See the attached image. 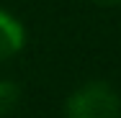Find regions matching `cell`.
<instances>
[{
  "mask_svg": "<svg viewBox=\"0 0 121 118\" xmlns=\"http://www.w3.org/2000/svg\"><path fill=\"white\" fill-rule=\"evenodd\" d=\"M98 5H119L121 0H95Z\"/></svg>",
  "mask_w": 121,
  "mask_h": 118,
  "instance_id": "4",
  "label": "cell"
},
{
  "mask_svg": "<svg viewBox=\"0 0 121 118\" xmlns=\"http://www.w3.org/2000/svg\"><path fill=\"white\" fill-rule=\"evenodd\" d=\"M18 85L16 82H8V80H0V116H8L16 105H18Z\"/></svg>",
  "mask_w": 121,
  "mask_h": 118,
  "instance_id": "3",
  "label": "cell"
},
{
  "mask_svg": "<svg viewBox=\"0 0 121 118\" xmlns=\"http://www.w3.org/2000/svg\"><path fill=\"white\" fill-rule=\"evenodd\" d=\"M23 26L5 10H0V62L18 54L23 46Z\"/></svg>",
  "mask_w": 121,
  "mask_h": 118,
  "instance_id": "2",
  "label": "cell"
},
{
  "mask_svg": "<svg viewBox=\"0 0 121 118\" xmlns=\"http://www.w3.org/2000/svg\"><path fill=\"white\" fill-rule=\"evenodd\" d=\"M67 118H119V95L106 82H88L67 100Z\"/></svg>",
  "mask_w": 121,
  "mask_h": 118,
  "instance_id": "1",
  "label": "cell"
}]
</instances>
